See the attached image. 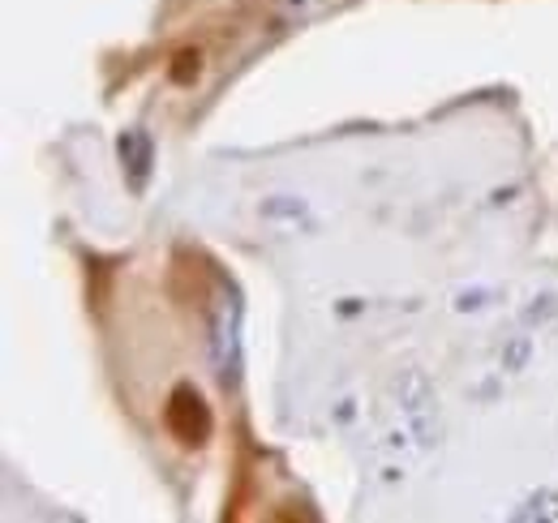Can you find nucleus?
<instances>
[{"label":"nucleus","mask_w":558,"mask_h":523,"mask_svg":"<svg viewBox=\"0 0 558 523\" xmlns=\"http://www.w3.org/2000/svg\"><path fill=\"white\" fill-rule=\"evenodd\" d=\"M558 520V494H537L533 502H524L520 511H515V520Z\"/></svg>","instance_id":"obj_5"},{"label":"nucleus","mask_w":558,"mask_h":523,"mask_svg":"<svg viewBox=\"0 0 558 523\" xmlns=\"http://www.w3.org/2000/svg\"><path fill=\"white\" fill-rule=\"evenodd\" d=\"M529 356H533V339H529V335H515V339H511V348L502 352L507 374H520V369L529 365Z\"/></svg>","instance_id":"obj_6"},{"label":"nucleus","mask_w":558,"mask_h":523,"mask_svg":"<svg viewBox=\"0 0 558 523\" xmlns=\"http://www.w3.org/2000/svg\"><path fill=\"white\" fill-rule=\"evenodd\" d=\"M555 309H558L555 296H542V305H529V309H524V323H546Z\"/></svg>","instance_id":"obj_7"},{"label":"nucleus","mask_w":558,"mask_h":523,"mask_svg":"<svg viewBox=\"0 0 558 523\" xmlns=\"http://www.w3.org/2000/svg\"><path fill=\"white\" fill-rule=\"evenodd\" d=\"M117 155H121V168H125V181L130 190L142 194L146 181H150V163H155V142L146 130H125L117 137Z\"/></svg>","instance_id":"obj_4"},{"label":"nucleus","mask_w":558,"mask_h":523,"mask_svg":"<svg viewBox=\"0 0 558 523\" xmlns=\"http://www.w3.org/2000/svg\"><path fill=\"white\" fill-rule=\"evenodd\" d=\"M168 429L181 447H203L210 438V408L194 387H177L168 399Z\"/></svg>","instance_id":"obj_3"},{"label":"nucleus","mask_w":558,"mask_h":523,"mask_svg":"<svg viewBox=\"0 0 558 523\" xmlns=\"http://www.w3.org/2000/svg\"><path fill=\"white\" fill-rule=\"evenodd\" d=\"M391 416L400 425L396 442H417V451H429L438 442V391L421 369H404L391 387Z\"/></svg>","instance_id":"obj_2"},{"label":"nucleus","mask_w":558,"mask_h":523,"mask_svg":"<svg viewBox=\"0 0 558 523\" xmlns=\"http://www.w3.org/2000/svg\"><path fill=\"white\" fill-rule=\"evenodd\" d=\"M210 365H215V378L223 387L241 382V369H245V305H241V292L232 283H223L215 292V305H210Z\"/></svg>","instance_id":"obj_1"}]
</instances>
